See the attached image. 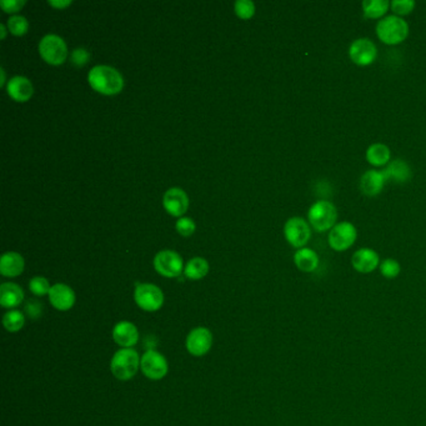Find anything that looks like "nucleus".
Listing matches in <instances>:
<instances>
[{"label":"nucleus","mask_w":426,"mask_h":426,"mask_svg":"<svg viewBox=\"0 0 426 426\" xmlns=\"http://www.w3.org/2000/svg\"><path fill=\"white\" fill-rule=\"evenodd\" d=\"M88 82L95 92L103 95L119 94L124 88V79L119 71L109 65H97L89 71Z\"/></svg>","instance_id":"1"},{"label":"nucleus","mask_w":426,"mask_h":426,"mask_svg":"<svg viewBox=\"0 0 426 426\" xmlns=\"http://www.w3.org/2000/svg\"><path fill=\"white\" fill-rule=\"evenodd\" d=\"M140 356L133 348H124L114 354L110 362V370L114 377L121 381H128L140 369Z\"/></svg>","instance_id":"2"},{"label":"nucleus","mask_w":426,"mask_h":426,"mask_svg":"<svg viewBox=\"0 0 426 426\" xmlns=\"http://www.w3.org/2000/svg\"><path fill=\"white\" fill-rule=\"evenodd\" d=\"M377 38L386 45H398L409 36V24L401 16L388 15L377 24Z\"/></svg>","instance_id":"3"},{"label":"nucleus","mask_w":426,"mask_h":426,"mask_svg":"<svg viewBox=\"0 0 426 426\" xmlns=\"http://www.w3.org/2000/svg\"><path fill=\"white\" fill-rule=\"evenodd\" d=\"M308 221L310 227L318 233L330 231L338 224V210L336 206L329 200H318L310 206L308 212Z\"/></svg>","instance_id":"4"},{"label":"nucleus","mask_w":426,"mask_h":426,"mask_svg":"<svg viewBox=\"0 0 426 426\" xmlns=\"http://www.w3.org/2000/svg\"><path fill=\"white\" fill-rule=\"evenodd\" d=\"M358 230L355 225L350 221H340L335 225L327 236L329 247L335 251H345L351 248L356 242Z\"/></svg>","instance_id":"5"},{"label":"nucleus","mask_w":426,"mask_h":426,"mask_svg":"<svg viewBox=\"0 0 426 426\" xmlns=\"http://www.w3.org/2000/svg\"><path fill=\"white\" fill-rule=\"evenodd\" d=\"M40 57L50 65H60L64 63L68 58V48L63 38L49 34L44 36L39 43Z\"/></svg>","instance_id":"6"},{"label":"nucleus","mask_w":426,"mask_h":426,"mask_svg":"<svg viewBox=\"0 0 426 426\" xmlns=\"http://www.w3.org/2000/svg\"><path fill=\"white\" fill-rule=\"evenodd\" d=\"M284 235L286 242L292 248H305L306 244L312 238V227L304 218L292 216L285 223Z\"/></svg>","instance_id":"7"},{"label":"nucleus","mask_w":426,"mask_h":426,"mask_svg":"<svg viewBox=\"0 0 426 426\" xmlns=\"http://www.w3.org/2000/svg\"><path fill=\"white\" fill-rule=\"evenodd\" d=\"M134 300L136 305L144 312L154 313L164 304V294L154 284H138L135 288Z\"/></svg>","instance_id":"8"},{"label":"nucleus","mask_w":426,"mask_h":426,"mask_svg":"<svg viewBox=\"0 0 426 426\" xmlns=\"http://www.w3.org/2000/svg\"><path fill=\"white\" fill-rule=\"evenodd\" d=\"M140 369L142 374L150 380H162L169 371V365L163 354L157 350H148L142 356Z\"/></svg>","instance_id":"9"},{"label":"nucleus","mask_w":426,"mask_h":426,"mask_svg":"<svg viewBox=\"0 0 426 426\" xmlns=\"http://www.w3.org/2000/svg\"><path fill=\"white\" fill-rule=\"evenodd\" d=\"M349 57L354 64L368 66L373 64L377 59V45L369 38H359L350 44Z\"/></svg>","instance_id":"10"},{"label":"nucleus","mask_w":426,"mask_h":426,"mask_svg":"<svg viewBox=\"0 0 426 426\" xmlns=\"http://www.w3.org/2000/svg\"><path fill=\"white\" fill-rule=\"evenodd\" d=\"M186 350L192 356H204L213 347V334L208 327H195L186 336Z\"/></svg>","instance_id":"11"},{"label":"nucleus","mask_w":426,"mask_h":426,"mask_svg":"<svg viewBox=\"0 0 426 426\" xmlns=\"http://www.w3.org/2000/svg\"><path fill=\"white\" fill-rule=\"evenodd\" d=\"M154 268L165 277H178L183 271V259L177 251L163 250L154 258Z\"/></svg>","instance_id":"12"},{"label":"nucleus","mask_w":426,"mask_h":426,"mask_svg":"<svg viewBox=\"0 0 426 426\" xmlns=\"http://www.w3.org/2000/svg\"><path fill=\"white\" fill-rule=\"evenodd\" d=\"M163 204L165 210L173 216H181L189 208V198L180 188H171L164 194Z\"/></svg>","instance_id":"13"},{"label":"nucleus","mask_w":426,"mask_h":426,"mask_svg":"<svg viewBox=\"0 0 426 426\" xmlns=\"http://www.w3.org/2000/svg\"><path fill=\"white\" fill-rule=\"evenodd\" d=\"M351 265L358 273L370 274L380 266V258L374 249H359L351 256Z\"/></svg>","instance_id":"14"},{"label":"nucleus","mask_w":426,"mask_h":426,"mask_svg":"<svg viewBox=\"0 0 426 426\" xmlns=\"http://www.w3.org/2000/svg\"><path fill=\"white\" fill-rule=\"evenodd\" d=\"M75 292L66 284H55L51 286L49 292V301L53 308L59 312L71 310L75 304Z\"/></svg>","instance_id":"15"},{"label":"nucleus","mask_w":426,"mask_h":426,"mask_svg":"<svg viewBox=\"0 0 426 426\" xmlns=\"http://www.w3.org/2000/svg\"><path fill=\"white\" fill-rule=\"evenodd\" d=\"M113 339L121 348H133L139 341V330L130 321H121L113 329Z\"/></svg>","instance_id":"16"},{"label":"nucleus","mask_w":426,"mask_h":426,"mask_svg":"<svg viewBox=\"0 0 426 426\" xmlns=\"http://www.w3.org/2000/svg\"><path fill=\"white\" fill-rule=\"evenodd\" d=\"M7 92L8 95L15 101L25 103L33 97L34 88L28 78L14 77L8 82Z\"/></svg>","instance_id":"17"},{"label":"nucleus","mask_w":426,"mask_h":426,"mask_svg":"<svg viewBox=\"0 0 426 426\" xmlns=\"http://www.w3.org/2000/svg\"><path fill=\"white\" fill-rule=\"evenodd\" d=\"M386 179L383 171H365L360 178V190L366 197H375L383 192Z\"/></svg>","instance_id":"18"},{"label":"nucleus","mask_w":426,"mask_h":426,"mask_svg":"<svg viewBox=\"0 0 426 426\" xmlns=\"http://www.w3.org/2000/svg\"><path fill=\"white\" fill-rule=\"evenodd\" d=\"M24 265L25 263L21 254L14 253V251H9L0 259V273L3 277H19L24 270Z\"/></svg>","instance_id":"19"},{"label":"nucleus","mask_w":426,"mask_h":426,"mask_svg":"<svg viewBox=\"0 0 426 426\" xmlns=\"http://www.w3.org/2000/svg\"><path fill=\"white\" fill-rule=\"evenodd\" d=\"M24 300L22 288L14 283H4L0 286V304L3 308L13 309L21 305Z\"/></svg>","instance_id":"20"},{"label":"nucleus","mask_w":426,"mask_h":426,"mask_svg":"<svg viewBox=\"0 0 426 426\" xmlns=\"http://www.w3.org/2000/svg\"><path fill=\"white\" fill-rule=\"evenodd\" d=\"M294 263L303 273H313L319 266V256L315 250L310 248H301L294 254Z\"/></svg>","instance_id":"21"},{"label":"nucleus","mask_w":426,"mask_h":426,"mask_svg":"<svg viewBox=\"0 0 426 426\" xmlns=\"http://www.w3.org/2000/svg\"><path fill=\"white\" fill-rule=\"evenodd\" d=\"M384 177L386 180H392L399 184H403L409 181L412 178V171L409 168V165L405 163L401 159H397L394 162H391L385 171H383Z\"/></svg>","instance_id":"22"},{"label":"nucleus","mask_w":426,"mask_h":426,"mask_svg":"<svg viewBox=\"0 0 426 426\" xmlns=\"http://www.w3.org/2000/svg\"><path fill=\"white\" fill-rule=\"evenodd\" d=\"M365 158L373 166H385L390 162V148L383 142H374L365 151Z\"/></svg>","instance_id":"23"},{"label":"nucleus","mask_w":426,"mask_h":426,"mask_svg":"<svg viewBox=\"0 0 426 426\" xmlns=\"http://www.w3.org/2000/svg\"><path fill=\"white\" fill-rule=\"evenodd\" d=\"M362 13L369 19H383L390 8L388 0H364L362 3Z\"/></svg>","instance_id":"24"},{"label":"nucleus","mask_w":426,"mask_h":426,"mask_svg":"<svg viewBox=\"0 0 426 426\" xmlns=\"http://www.w3.org/2000/svg\"><path fill=\"white\" fill-rule=\"evenodd\" d=\"M209 273V263L204 258H194L185 266V277L190 280H200Z\"/></svg>","instance_id":"25"},{"label":"nucleus","mask_w":426,"mask_h":426,"mask_svg":"<svg viewBox=\"0 0 426 426\" xmlns=\"http://www.w3.org/2000/svg\"><path fill=\"white\" fill-rule=\"evenodd\" d=\"M3 325L9 333H18L25 325V316L19 310H10L3 316Z\"/></svg>","instance_id":"26"},{"label":"nucleus","mask_w":426,"mask_h":426,"mask_svg":"<svg viewBox=\"0 0 426 426\" xmlns=\"http://www.w3.org/2000/svg\"><path fill=\"white\" fill-rule=\"evenodd\" d=\"M8 29L12 34L22 36L27 34L29 30V23L22 15H14L8 21Z\"/></svg>","instance_id":"27"},{"label":"nucleus","mask_w":426,"mask_h":426,"mask_svg":"<svg viewBox=\"0 0 426 426\" xmlns=\"http://www.w3.org/2000/svg\"><path fill=\"white\" fill-rule=\"evenodd\" d=\"M29 289L36 297H44V295H49L51 286H50L48 279L43 277H36L29 281Z\"/></svg>","instance_id":"28"},{"label":"nucleus","mask_w":426,"mask_h":426,"mask_svg":"<svg viewBox=\"0 0 426 426\" xmlns=\"http://www.w3.org/2000/svg\"><path fill=\"white\" fill-rule=\"evenodd\" d=\"M401 271V266L398 260L392 259V258H388L385 259L383 263L380 264V273L386 279H395L399 277Z\"/></svg>","instance_id":"29"},{"label":"nucleus","mask_w":426,"mask_h":426,"mask_svg":"<svg viewBox=\"0 0 426 426\" xmlns=\"http://www.w3.org/2000/svg\"><path fill=\"white\" fill-rule=\"evenodd\" d=\"M235 13L240 19H250L255 14V5L250 0H238L235 3Z\"/></svg>","instance_id":"30"},{"label":"nucleus","mask_w":426,"mask_h":426,"mask_svg":"<svg viewBox=\"0 0 426 426\" xmlns=\"http://www.w3.org/2000/svg\"><path fill=\"white\" fill-rule=\"evenodd\" d=\"M391 10L394 12V15L403 16L412 13L415 8L414 0H392L390 3Z\"/></svg>","instance_id":"31"},{"label":"nucleus","mask_w":426,"mask_h":426,"mask_svg":"<svg viewBox=\"0 0 426 426\" xmlns=\"http://www.w3.org/2000/svg\"><path fill=\"white\" fill-rule=\"evenodd\" d=\"M89 59H90V54L84 48H77V49L73 50V53H71V63L75 65L77 68L84 66L89 62Z\"/></svg>","instance_id":"32"},{"label":"nucleus","mask_w":426,"mask_h":426,"mask_svg":"<svg viewBox=\"0 0 426 426\" xmlns=\"http://www.w3.org/2000/svg\"><path fill=\"white\" fill-rule=\"evenodd\" d=\"M195 223L190 218H180L177 221V231L183 236H190L195 231Z\"/></svg>","instance_id":"33"},{"label":"nucleus","mask_w":426,"mask_h":426,"mask_svg":"<svg viewBox=\"0 0 426 426\" xmlns=\"http://www.w3.org/2000/svg\"><path fill=\"white\" fill-rule=\"evenodd\" d=\"M25 4H27L25 0H1L0 1L1 9L5 13H10V14L18 13Z\"/></svg>","instance_id":"34"},{"label":"nucleus","mask_w":426,"mask_h":426,"mask_svg":"<svg viewBox=\"0 0 426 426\" xmlns=\"http://www.w3.org/2000/svg\"><path fill=\"white\" fill-rule=\"evenodd\" d=\"M25 313L28 314L29 318L32 319H38L39 316H42L43 313V306L40 303H38L36 300H30L25 306Z\"/></svg>","instance_id":"35"},{"label":"nucleus","mask_w":426,"mask_h":426,"mask_svg":"<svg viewBox=\"0 0 426 426\" xmlns=\"http://www.w3.org/2000/svg\"><path fill=\"white\" fill-rule=\"evenodd\" d=\"M48 4L51 7L57 8V9H64V8L69 7L71 4V0H66V1H58V0H49Z\"/></svg>","instance_id":"36"},{"label":"nucleus","mask_w":426,"mask_h":426,"mask_svg":"<svg viewBox=\"0 0 426 426\" xmlns=\"http://www.w3.org/2000/svg\"><path fill=\"white\" fill-rule=\"evenodd\" d=\"M0 32H1V39H5V36H7V29H5V25H0Z\"/></svg>","instance_id":"37"},{"label":"nucleus","mask_w":426,"mask_h":426,"mask_svg":"<svg viewBox=\"0 0 426 426\" xmlns=\"http://www.w3.org/2000/svg\"><path fill=\"white\" fill-rule=\"evenodd\" d=\"M1 82H0V86H4L5 84V71L4 69H1Z\"/></svg>","instance_id":"38"}]
</instances>
